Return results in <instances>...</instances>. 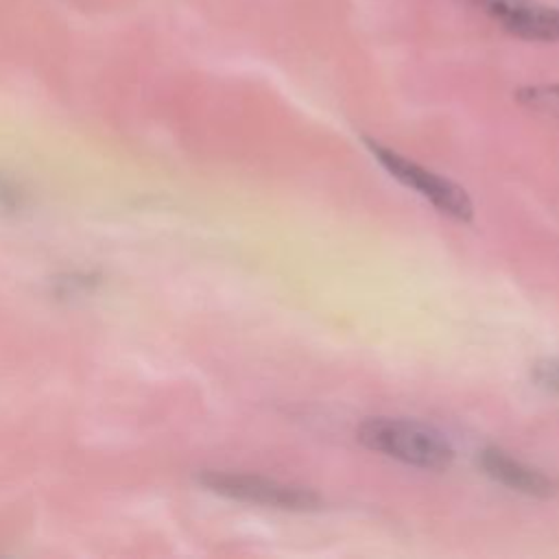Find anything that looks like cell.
<instances>
[{"instance_id": "6da1fadb", "label": "cell", "mask_w": 559, "mask_h": 559, "mask_svg": "<svg viewBox=\"0 0 559 559\" xmlns=\"http://www.w3.org/2000/svg\"><path fill=\"white\" fill-rule=\"evenodd\" d=\"M356 437L365 448L421 469H445L454 461L445 435L415 419L369 417L358 426Z\"/></svg>"}, {"instance_id": "7a4b0ae2", "label": "cell", "mask_w": 559, "mask_h": 559, "mask_svg": "<svg viewBox=\"0 0 559 559\" xmlns=\"http://www.w3.org/2000/svg\"><path fill=\"white\" fill-rule=\"evenodd\" d=\"M367 148L378 159V164L402 186L415 190L419 197L430 201L441 214H448L454 221L469 223L474 216V205L469 194L454 181L415 164L413 159L395 153L393 148L382 146L380 142L365 138Z\"/></svg>"}, {"instance_id": "3957f363", "label": "cell", "mask_w": 559, "mask_h": 559, "mask_svg": "<svg viewBox=\"0 0 559 559\" xmlns=\"http://www.w3.org/2000/svg\"><path fill=\"white\" fill-rule=\"evenodd\" d=\"M201 483L227 498L286 509V511H312L321 507L319 493L312 489L280 483L273 478L255 476V474H240V472H203Z\"/></svg>"}, {"instance_id": "277c9868", "label": "cell", "mask_w": 559, "mask_h": 559, "mask_svg": "<svg viewBox=\"0 0 559 559\" xmlns=\"http://www.w3.org/2000/svg\"><path fill=\"white\" fill-rule=\"evenodd\" d=\"M483 13L524 41H559V7L542 0H478Z\"/></svg>"}, {"instance_id": "5b68a950", "label": "cell", "mask_w": 559, "mask_h": 559, "mask_svg": "<svg viewBox=\"0 0 559 559\" xmlns=\"http://www.w3.org/2000/svg\"><path fill=\"white\" fill-rule=\"evenodd\" d=\"M478 465L483 467V472L489 478L498 480L500 485H504L513 491H520L526 496H537V498H546L557 491V483L550 476L509 456L507 452H502L498 448L483 450L478 456Z\"/></svg>"}, {"instance_id": "8992f818", "label": "cell", "mask_w": 559, "mask_h": 559, "mask_svg": "<svg viewBox=\"0 0 559 559\" xmlns=\"http://www.w3.org/2000/svg\"><path fill=\"white\" fill-rule=\"evenodd\" d=\"M515 100L528 111L559 122V83L524 85L515 92Z\"/></svg>"}, {"instance_id": "52a82bcc", "label": "cell", "mask_w": 559, "mask_h": 559, "mask_svg": "<svg viewBox=\"0 0 559 559\" xmlns=\"http://www.w3.org/2000/svg\"><path fill=\"white\" fill-rule=\"evenodd\" d=\"M531 376L542 389L559 395V358H544L535 362Z\"/></svg>"}]
</instances>
